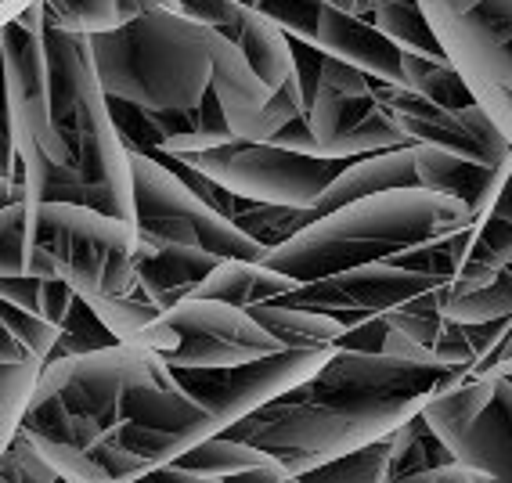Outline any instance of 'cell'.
Returning a JSON list of instances; mask_svg holds the SVG:
<instances>
[{
  "mask_svg": "<svg viewBox=\"0 0 512 483\" xmlns=\"http://www.w3.org/2000/svg\"><path fill=\"white\" fill-rule=\"evenodd\" d=\"M462 375H469L466 365L336 347L307 383L267 401L224 433L271 451L293 476H307L321 462L390 437Z\"/></svg>",
  "mask_w": 512,
  "mask_h": 483,
  "instance_id": "1",
  "label": "cell"
},
{
  "mask_svg": "<svg viewBox=\"0 0 512 483\" xmlns=\"http://www.w3.org/2000/svg\"><path fill=\"white\" fill-rule=\"evenodd\" d=\"M476 217L466 202L433 188H390L354 199L275 246L264 264L293 274L296 282H318L325 274L347 271L368 260H394L408 249L430 246L437 238L473 228Z\"/></svg>",
  "mask_w": 512,
  "mask_h": 483,
  "instance_id": "2",
  "label": "cell"
},
{
  "mask_svg": "<svg viewBox=\"0 0 512 483\" xmlns=\"http://www.w3.org/2000/svg\"><path fill=\"white\" fill-rule=\"evenodd\" d=\"M217 29L174 8L134 15L130 22L94 33L91 51L109 98L141 109H195L213 87Z\"/></svg>",
  "mask_w": 512,
  "mask_h": 483,
  "instance_id": "3",
  "label": "cell"
},
{
  "mask_svg": "<svg viewBox=\"0 0 512 483\" xmlns=\"http://www.w3.org/2000/svg\"><path fill=\"white\" fill-rule=\"evenodd\" d=\"M44 40L51 62V91H55V123L69 148V170L76 181L109 188L123 213L138 220L130 148L119 137L109 91L101 87L91 37L47 26Z\"/></svg>",
  "mask_w": 512,
  "mask_h": 483,
  "instance_id": "4",
  "label": "cell"
},
{
  "mask_svg": "<svg viewBox=\"0 0 512 483\" xmlns=\"http://www.w3.org/2000/svg\"><path fill=\"white\" fill-rule=\"evenodd\" d=\"M138 220L116 217L83 202L29 199L26 274L65 278L80 296L138 292Z\"/></svg>",
  "mask_w": 512,
  "mask_h": 483,
  "instance_id": "5",
  "label": "cell"
},
{
  "mask_svg": "<svg viewBox=\"0 0 512 483\" xmlns=\"http://www.w3.org/2000/svg\"><path fill=\"white\" fill-rule=\"evenodd\" d=\"M134 339L159 350L174 368H231L282 350L246 307L210 296L174 303Z\"/></svg>",
  "mask_w": 512,
  "mask_h": 483,
  "instance_id": "6",
  "label": "cell"
},
{
  "mask_svg": "<svg viewBox=\"0 0 512 483\" xmlns=\"http://www.w3.org/2000/svg\"><path fill=\"white\" fill-rule=\"evenodd\" d=\"M181 159L199 166L202 174L224 184L231 195L275 202V206H300V210L318 206L325 188L350 163V159H329V155H303L293 148L271 145V141H249V137L188 152Z\"/></svg>",
  "mask_w": 512,
  "mask_h": 483,
  "instance_id": "7",
  "label": "cell"
},
{
  "mask_svg": "<svg viewBox=\"0 0 512 483\" xmlns=\"http://www.w3.org/2000/svg\"><path fill=\"white\" fill-rule=\"evenodd\" d=\"M134 166V206H138V231L174 242H199L220 256H242V260H264L271 249L242 231L228 213L202 199L192 184L148 152H130Z\"/></svg>",
  "mask_w": 512,
  "mask_h": 483,
  "instance_id": "8",
  "label": "cell"
},
{
  "mask_svg": "<svg viewBox=\"0 0 512 483\" xmlns=\"http://www.w3.org/2000/svg\"><path fill=\"white\" fill-rule=\"evenodd\" d=\"M444 58L455 65L476 101L512 137V44L494 22L491 0H419Z\"/></svg>",
  "mask_w": 512,
  "mask_h": 483,
  "instance_id": "9",
  "label": "cell"
},
{
  "mask_svg": "<svg viewBox=\"0 0 512 483\" xmlns=\"http://www.w3.org/2000/svg\"><path fill=\"white\" fill-rule=\"evenodd\" d=\"M332 354H336V347H282L278 354L256 357L246 365L177 368V375H181V383L188 386L195 401L213 411V419L224 433L238 419L264 408L267 401H275L293 386L307 383Z\"/></svg>",
  "mask_w": 512,
  "mask_h": 483,
  "instance_id": "10",
  "label": "cell"
},
{
  "mask_svg": "<svg viewBox=\"0 0 512 483\" xmlns=\"http://www.w3.org/2000/svg\"><path fill=\"white\" fill-rule=\"evenodd\" d=\"M440 285L451 282H444L437 274L404 267L397 260H368V264L347 267V271L325 274L318 282L296 285L293 292L278 296V303L321 310V314H332V318L354 325V321L379 318V314L408 307L412 300L440 289Z\"/></svg>",
  "mask_w": 512,
  "mask_h": 483,
  "instance_id": "11",
  "label": "cell"
},
{
  "mask_svg": "<svg viewBox=\"0 0 512 483\" xmlns=\"http://www.w3.org/2000/svg\"><path fill=\"white\" fill-rule=\"evenodd\" d=\"M379 94L412 141H430V145L448 148V152L469 155L484 166L512 163V137L494 123V116L480 101L462 105V109H448V105H437V101L422 98V94L390 80H383Z\"/></svg>",
  "mask_w": 512,
  "mask_h": 483,
  "instance_id": "12",
  "label": "cell"
},
{
  "mask_svg": "<svg viewBox=\"0 0 512 483\" xmlns=\"http://www.w3.org/2000/svg\"><path fill=\"white\" fill-rule=\"evenodd\" d=\"M379 87H383V80L375 83L372 91L347 94L329 87V83H318L314 98L307 101V123L314 130V141H318V155L357 159V155L415 145L408 130L394 119V112L386 109Z\"/></svg>",
  "mask_w": 512,
  "mask_h": 483,
  "instance_id": "13",
  "label": "cell"
},
{
  "mask_svg": "<svg viewBox=\"0 0 512 483\" xmlns=\"http://www.w3.org/2000/svg\"><path fill=\"white\" fill-rule=\"evenodd\" d=\"M220 260L224 256L199 246V242H174V238L138 231V253H134L138 292H145L148 300L163 303L170 310L174 303L188 300Z\"/></svg>",
  "mask_w": 512,
  "mask_h": 483,
  "instance_id": "14",
  "label": "cell"
},
{
  "mask_svg": "<svg viewBox=\"0 0 512 483\" xmlns=\"http://www.w3.org/2000/svg\"><path fill=\"white\" fill-rule=\"evenodd\" d=\"M156 476H181V480H293L282 458H275L264 447L249 444V440L228 437V433H213L181 458L166 462Z\"/></svg>",
  "mask_w": 512,
  "mask_h": 483,
  "instance_id": "15",
  "label": "cell"
},
{
  "mask_svg": "<svg viewBox=\"0 0 512 483\" xmlns=\"http://www.w3.org/2000/svg\"><path fill=\"white\" fill-rule=\"evenodd\" d=\"M415 166H419V184L433 192L455 195L473 210L476 224L494 210V202L502 195L505 181L512 174V163L505 166H484L469 155L448 152V148L415 141Z\"/></svg>",
  "mask_w": 512,
  "mask_h": 483,
  "instance_id": "16",
  "label": "cell"
},
{
  "mask_svg": "<svg viewBox=\"0 0 512 483\" xmlns=\"http://www.w3.org/2000/svg\"><path fill=\"white\" fill-rule=\"evenodd\" d=\"M314 47H321L332 58H343V62L357 65V69H365V73L379 76V80L401 83L404 51L372 19H361V15H350V11H339L332 4H325L318 33H314Z\"/></svg>",
  "mask_w": 512,
  "mask_h": 483,
  "instance_id": "17",
  "label": "cell"
},
{
  "mask_svg": "<svg viewBox=\"0 0 512 483\" xmlns=\"http://www.w3.org/2000/svg\"><path fill=\"white\" fill-rule=\"evenodd\" d=\"M213 91L224 101V112H228L235 137H249L253 141L256 130H260V116H264L267 101H271L275 91L253 69L246 51L231 37H224L220 29L217 40H213Z\"/></svg>",
  "mask_w": 512,
  "mask_h": 483,
  "instance_id": "18",
  "label": "cell"
},
{
  "mask_svg": "<svg viewBox=\"0 0 512 483\" xmlns=\"http://www.w3.org/2000/svg\"><path fill=\"white\" fill-rule=\"evenodd\" d=\"M419 184V166H415V145L386 148V152L357 155L343 166V174L325 188L314 210L332 213L354 199H365L375 192H390V188H412Z\"/></svg>",
  "mask_w": 512,
  "mask_h": 483,
  "instance_id": "19",
  "label": "cell"
},
{
  "mask_svg": "<svg viewBox=\"0 0 512 483\" xmlns=\"http://www.w3.org/2000/svg\"><path fill=\"white\" fill-rule=\"evenodd\" d=\"M509 264H512V174H509V181H505L498 202H494V210L473 228L469 253L448 289L455 292V296L473 292L491 282L494 274Z\"/></svg>",
  "mask_w": 512,
  "mask_h": 483,
  "instance_id": "20",
  "label": "cell"
},
{
  "mask_svg": "<svg viewBox=\"0 0 512 483\" xmlns=\"http://www.w3.org/2000/svg\"><path fill=\"white\" fill-rule=\"evenodd\" d=\"M293 274L278 271V267L264 264V260H242V256H224L206 282L192 292V296H210V300H228L235 307H256V303H271L285 292L296 289Z\"/></svg>",
  "mask_w": 512,
  "mask_h": 483,
  "instance_id": "21",
  "label": "cell"
},
{
  "mask_svg": "<svg viewBox=\"0 0 512 483\" xmlns=\"http://www.w3.org/2000/svg\"><path fill=\"white\" fill-rule=\"evenodd\" d=\"M260 325L282 343V347H336L339 336L347 332V321L321 314V310L289 307V303H256L249 307Z\"/></svg>",
  "mask_w": 512,
  "mask_h": 483,
  "instance_id": "22",
  "label": "cell"
},
{
  "mask_svg": "<svg viewBox=\"0 0 512 483\" xmlns=\"http://www.w3.org/2000/svg\"><path fill=\"white\" fill-rule=\"evenodd\" d=\"M386 440H390V476H386V483L415 480V476L433 469V465L455 462L451 447L444 444V437L430 426V419L422 411L412 415L408 422H401Z\"/></svg>",
  "mask_w": 512,
  "mask_h": 483,
  "instance_id": "23",
  "label": "cell"
},
{
  "mask_svg": "<svg viewBox=\"0 0 512 483\" xmlns=\"http://www.w3.org/2000/svg\"><path fill=\"white\" fill-rule=\"evenodd\" d=\"M401 87L437 101V105H448V109H462V105H473L476 101V94L469 91V83L462 80V73L444 55H415V51H404Z\"/></svg>",
  "mask_w": 512,
  "mask_h": 483,
  "instance_id": "24",
  "label": "cell"
},
{
  "mask_svg": "<svg viewBox=\"0 0 512 483\" xmlns=\"http://www.w3.org/2000/svg\"><path fill=\"white\" fill-rule=\"evenodd\" d=\"M372 22L394 40L401 51L415 55H444L419 0H372Z\"/></svg>",
  "mask_w": 512,
  "mask_h": 483,
  "instance_id": "25",
  "label": "cell"
},
{
  "mask_svg": "<svg viewBox=\"0 0 512 483\" xmlns=\"http://www.w3.org/2000/svg\"><path fill=\"white\" fill-rule=\"evenodd\" d=\"M440 314H448L451 321H458V325H484V321H502L512 314V274L498 271L487 285H480V289L473 292H462V296H455V292L444 285V292H440Z\"/></svg>",
  "mask_w": 512,
  "mask_h": 483,
  "instance_id": "26",
  "label": "cell"
},
{
  "mask_svg": "<svg viewBox=\"0 0 512 483\" xmlns=\"http://www.w3.org/2000/svg\"><path fill=\"white\" fill-rule=\"evenodd\" d=\"M321 213L314 206L300 210V206H275V202H253V199H242V210L235 213V224L242 231L256 238V242H264L267 249L282 246L296 231H303L307 224H314Z\"/></svg>",
  "mask_w": 512,
  "mask_h": 483,
  "instance_id": "27",
  "label": "cell"
},
{
  "mask_svg": "<svg viewBox=\"0 0 512 483\" xmlns=\"http://www.w3.org/2000/svg\"><path fill=\"white\" fill-rule=\"evenodd\" d=\"M47 361L40 357H15V361H0V411H4V429H0V440L8 444L15 433L22 429L29 401L37 393L40 375H44Z\"/></svg>",
  "mask_w": 512,
  "mask_h": 483,
  "instance_id": "28",
  "label": "cell"
},
{
  "mask_svg": "<svg viewBox=\"0 0 512 483\" xmlns=\"http://www.w3.org/2000/svg\"><path fill=\"white\" fill-rule=\"evenodd\" d=\"M37 4L44 11L47 26L83 33V37H94V33H105V29L127 22L123 0H37Z\"/></svg>",
  "mask_w": 512,
  "mask_h": 483,
  "instance_id": "29",
  "label": "cell"
},
{
  "mask_svg": "<svg viewBox=\"0 0 512 483\" xmlns=\"http://www.w3.org/2000/svg\"><path fill=\"white\" fill-rule=\"evenodd\" d=\"M390 476V440H372L365 447H354L347 455L321 462L307 473V480H332V483H386Z\"/></svg>",
  "mask_w": 512,
  "mask_h": 483,
  "instance_id": "30",
  "label": "cell"
},
{
  "mask_svg": "<svg viewBox=\"0 0 512 483\" xmlns=\"http://www.w3.org/2000/svg\"><path fill=\"white\" fill-rule=\"evenodd\" d=\"M91 307L98 310V318L105 321L119 339H134L141 329H148V325L166 310L163 303L148 300L145 292H127V296H91Z\"/></svg>",
  "mask_w": 512,
  "mask_h": 483,
  "instance_id": "31",
  "label": "cell"
},
{
  "mask_svg": "<svg viewBox=\"0 0 512 483\" xmlns=\"http://www.w3.org/2000/svg\"><path fill=\"white\" fill-rule=\"evenodd\" d=\"M0 476H4V483H58V480H65L26 429H19V433L4 444Z\"/></svg>",
  "mask_w": 512,
  "mask_h": 483,
  "instance_id": "32",
  "label": "cell"
},
{
  "mask_svg": "<svg viewBox=\"0 0 512 483\" xmlns=\"http://www.w3.org/2000/svg\"><path fill=\"white\" fill-rule=\"evenodd\" d=\"M0 329H8L22 347L33 350V354L44 357V361L55 357L58 339H62V329H58L55 321L40 318V314H33V310H26V307H15V303H8V300H0Z\"/></svg>",
  "mask_w": 512,
  "mask_h": 483,
  "instance_id": "33",
  "label": "cell"
},
{
  "mask_svg": "<svg viewBox=\"0 0 512 483\" xmlns=\"http://www.w3.org/2000/svg\"><path fill=\"white\" fill-rule=\"evenodd\" d=\"M29 253V199L4 202L0 213V278L26 274Z\"/></svg>",
  "mask_w": 512,
  "mask_h": 483,
  "instance_id": "34",
  "label": "cell"
},
{
  "mask_svg": "<svg viewBox=\"0 0 512 483\" xmlns=\"http://www.w3.org/2000/svg\"><path fill=\"white\" fill-rule=\"evenodd\" d=\"M329 0H253L256 11H264L267 19L282 26L293 40H307L314 44V33H318L321 11H325Z\"/></svg>",
  "mask_w": 512,
  "mask_h": 483,
  "instance_id": "35",
  "label": "cell"
},
{
  "mask_svg": "<svg viewBox=\"0 0 512 483\" xmlns=\"http://www.w3.org/2000/svg\"><path fill=\"white\" fill-rule=\"evenodd\" d=\"M386 336H390V318H386V314H379V318H365V321H354V325H347V332L339 336L336 347L372 350V354H379V350L386 347Z\"/></svg>",
  "mask_w": 512,
  "mask_h": 483,
  "instance_id": "36",
  "label": "cell"
},
{
  "mask_svg": "<svg viewBox=\"0 0 512 483\" xmlns=\"http://www.w3.org/2000/svg\"><path fill=\"white\" fill-rule=\"evenodd\" d=\"M267 141L282 148H293V152H303V155H318V141H314V130H311V123H307V112L293 116L282 130H275V134L267 137Z\"/></svg>",
  "mask_w": 512,
  "mask_h": 483,
  "instance_id": "37",
  "label": "cell"
},
{
  "mask_svg": "<svg viewBox=\"0 0 512 483\" xmlns=\"http://www.w3.org/2000/svg\"><path fill=\"white\" fill-rule=\"evenodd\" d=\"M332 8L350 11V15H361V19H372V0H329Z\"/></svg>",
  "mask_w": 512,
  "mask_h": 483,
  "instance_id": "38",
  "label": "cell"
},
{
  "mask_svg": "<svg viewBox=\"0 0 512 483\" xmlns=\"http://www.w3.org/2000/svg\"><path fill=\"white\" fill-rule=\"evenodd\" d=\"M29 4H33V0H4V19H19Z\"/></svg>",
  "mask_w": 512,
  "mask_h": 483,
  "instance_id": "39",
  "label": "cell"
},
{
  "mask_svg": "<svg viewBox=\"0 0 512 483\" xmlns=\"http://www.w3.org/2000/svg\"><path fill=\"white\" fill-rule=\"evenodd\" d=\"M505 271H509V274H512V264H509V267H505Z\"/></svg>",
  "mask_w": 512,
  "mask_h": 483,
  "instance_id": "40",
  "label": "cell"
}]
</instances>
